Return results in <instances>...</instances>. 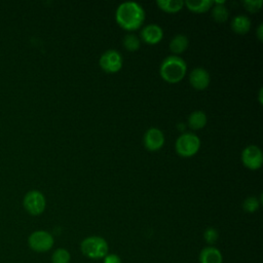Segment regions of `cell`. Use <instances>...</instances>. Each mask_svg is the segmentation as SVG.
<instances>
[{"label": "cell", "mask_w": 263, "mask_h": 263, "mask_svg": "<svg viewBox=\"0 0 263 263\" xmlns=\"http://www.w3.org/2000/svg\"><path fill=\"white\" fill-rule=\"evenodd\" d=\"M224 3L225 1H213L214 7L212 8V17L217 23H224L229 17V11Z\"/></svg>", "instance_id": "obj_14"}, {"label": "cell", "mask_w": 263, "mask_h": 263, "mask_svg": "<svg viewBox=\"0 0 263 263\" xmlns=\"http://www.w3.org/2000/svg\"><path fill=\"white\" fill-rule=\"evenodd\" d=\"M122 44H123V46L125 47L126 50H128V51H136V50H138L140 48L141 42H140V39H139V37L137 35L128 33V34H126L123 37Z\"/></svg>", "instance_id": "obj_19"}, {"label": "cell", "mask_w": 263, "mask_h": 263, "mask_svg": "<svg viewBox=\"0 0 263 263\" xmlns=\"http://www.w3.org/2000/svg\"><path fill=\"white\" fill-rule=\"evenodd\" d=\"M141 38L145 43L148 44H156L158 43L163 37L162 29L156 24H149L146 25L141 30Z\"/></svg>", "instance_id": "obj_11"}, {"label": "cell", "mask_w": 263, "mask_h": 263, "mask_svg": "<svg viewBox=\"0 0 263 263\" xmlns=\"http://www.w3.org/2000/svg\"><path fill=\"white\" fill-rule=\"evenodd\" d=\"M54 238L51 233L46 230H36L28 237L30 249L36 253H46L52 249Z\"/></svg>", "instance_id": "obj_5"}, {"label": "cell", "mask_w": 263, "mask_h": 263, "mask_svg": "<svg viewBox=\"0 0 263 263\" xmlns=\"http://www.w3.org/2000/svg\"><path fill=\"white\" fill-rule=\"evenodd\" d=\"M257 35H258L259 40H260V41H262V39H263V35H262V25H260V26H259L258 31H257Z\"/></svg>", "instance_id": "obj_25"}, {"label": "cell", "mask_w": 263, "mask_h": 263, "mask_svg": "<svg viewBox=\"0 0 263 263\" xmlns=\"http://www.w3.org/2000/svg\"><path fill=\"white\" fill-rule=\"evenodd\" d=\"M99 63L105 72L116 73L122 67V58L117 50L108 49L101 55Z\"/></svg>", "instance_id": "obj_7"}, {"label": "cell", "mask_w": 263, "mask_h": 263, "mask_svg": "<svg viewBox=\"0 0 263 263\" xmlns=\"http://www.w3.org/2000/svg\"><path fill=\"white\" fill-rule=\"evenodd\" d=\"M23 205L30 215L38 216L44 212L46 200L43 193L38 190H31L25 194Z\"/></svg>", "instance_id": "obj_6"}, {"label": "cell", "mask_w": 263, "mask_h": 263, "mask_svg": "<svg viewBox=\"0 0 263 263\" xmlns=\"http://www.w3.org/2000/svg\"><path fill=\"white\" fill-rule=\"evenodd\" d=\"M210 74L203 68H194L189 74V81L190 84L197 90H202L206 88L210 84Z\"/></svg>", "instance_id": "obj_10"}, {"label": "cell", "mask_w": 263, "mask_h": 263, "mask_svg": "<svg viewBox=\"0 0 263 263\" xmlns=\"http://www.w3.org/2000/svg\"><path fill=\"white\" fill-rule=\"evenodd\" d=\"M199 263H223V256L219 249L214 246L204 247L198 256Z\"/></svg>", "instance_id": "obj_12"}, {"label": "cell", "mask_w": 263, "mask_h": 263, "mask_svg": "<svg viewBox=\"0 0 263 263\" xmlns=\"http://www.w3.org/2000/svg\"><path fill=\"white\" fill-rule=\"evenodd\" d=\"M187 71L185 61L178 55L165 58L160 65V76L168 83H178L181 81Z\"/></svg>", "instance_id": "obj_2"}, {"label": "cell", "mask_w": 263, "mask_h": 263, "mask_svg": "<svg viewBox=\"0 0 263 263\" xmlns=\"http://www.w3.org/2000/svg\"><path fill=\"white\" fill-rule=\"evenodd\" d=\"M241 161L250 170H257L262 165L263 154L261 149L256 145L246 147L241 152Z\"/></svg>", "instance_id": "obj_8"}, {"label": "cell", "mask_w": 263, "mask_h": 263, "mask_svg": "<svg viewBox=\"0 0 263 263\" xmlns=\"http://www.w3.org/2000/svg\"><path fill=\"white\" fill-rule=\"evenodd\" d=\"M80 251L82 255L88 259H103L109 253V245L104 237L90 235L82 239L80 242Z\"/></svg>", "instance_id": "obj_3"}, {"label": "cell", "mask_w": 263, "mask_h": 263, "mask_svg": "<svg viewBox=\"0 0 263 263\" xmlns=\"http://www.w3.org/2000/svg\"><path fill=\"white\" fill-rule=\"evenodd\" d=\"M230 27H231V29L234 33L239 34V35H243V34H247L250 31L251 21L248 16H246L243 14L235 15L231 20Z\"/></svg>", "instance_id": "obj_13"}, {"label": "cell", "mask_w": 263, "mask_h": 263, "mask_svg": "<svg viewBox=\"0 0 263 263\" xmlns=\"http://www.w3.org/2000/svg\"><path fill=\"white\" fill-rule=\"evenodd\" d=\"M189 44L188 38L183 34H178L174 36L170 41V49L173 53L179 54L184 52Z\"/></svg>", "instance_id": "obj_15"}, {"label": "cell", "mask_w": 263, "mask_h": 263, "mask_svg": "<svg viewBox=\"0 0 263 263\" xmlns=\"http://www.w3.org/2000/svg\"><path fill=\"white\" fill-rule=\"evenodd\" d=\"M260 206V201L256 196H249L243 200L242 208L248 213H254L256 212Z\"/></svg>", "instance_id": "obj_21"}, {"label": "cell", "mask_w": 263, "mask_h": 263, "mask_svg": "<svg viewBox=\"0 0 263 263\" xmlns=\"http://www.w3.org/2000/svg\"><path fill=\"white\" fill-rule=\"evenodd\" d=\"M263 4L262 0H245L243 5L246 9L250 12H256L258 11Z\"/></svg>", "instance_id": "obj_23"}, {"label": "cell", "mask_w": 263, "mask_h": 263, "mask_svg": "<svg viewBox=\"0 0 263 263\" xmlns=\"http://www.w3.org/2000/svg\"><path fill=\"white\" fill-rule=\"evenodd\" d=\"M117 24L127 31L139 29L145 21V11L143 7L132 1L121 3L115 13Z\"/></svg>", "instance_id": "obj_1"}, {"label": "cell", "mask_w": 263, "mask_h": 263, "mask_svg": "<svg viewBox=\"0 0 263 263\" xmlns=\"http://www.w3.org/2000/svg\"><path fill=\"white\" fill-rule=\"evenodd\" d=\"M187 123L192 129H200L206 124V115L204 112L196 110L189 115Z\"/></svg>", "instance_id": "obj_16"}, {"label": "cell", "mask_w": 263, "mask_h": 263, "mask_svg": "<svg viewBox=\"0 0 263 263\" xmlns=\"http://www.w3.org/2000/svg\"><path fill=\"white\" fill-rule=\"evenodd\" d=\"M184 5L187 6V8L193 12H204L206 10H209L212 5H213V1L211 0H187L184 2Z\"/></svg>", "instance_id": "obj_17"}, {"label": "cell", "mask_w": 263, "mask_h": 263, "mask_svg": "<svg viewBox=\"0 0 263 263\" xmlns=\"http://www.w3.org/2000/svg\"><path fill=\"white\" fill-rule=\"evenodd\" d=\"M103 263H122L121 258L117 254L108 253L103 259Z\"/></svg>", "instance_id": "obj_24"}, {"label": "cell", "mask_w": 263, "mask_h": 263, "mask_svg": "<svg viewBox=\"0 0 263 263\" xmlns=\"http://www.w3.org/2000/svg\"><path fill=\"white\" fill-rule=\"evenodd\" d=\"M158 7L168 13H174L182 9L184 2L181 0H159L156 2Z\"/></svg>", "instance_id": "obj_18"}, {"label": "cell", "mask_w": 263, "mask_h": 263, "mask_svg": "<svg viewBox=\"0 0 263 263\" xmlns=\"http://www.w3.org/2000/svg\"><path fill=\"white\" fill-rule=\"evenodd\" d=\"M200 147L199 138L192 133L182 134L176 141V151L182 157L193 156Z\"/></svg>", "instance_id": "obj_4"}, {"label": "cell", "mask_w": 263, "mask_h": 263, "mask_svg": "<svg viewBox=\"0 0 263 263\" xmlns=\"http://www.w3.org/2000/svg\"><path fill=\"white\" fill-rule=\"evenodd\" d=\"M71 255L68 250L64 248H58L51 255V263H70Z\"/></svg>", "instance_id": "obj_20"}, {"label": "cell", "mask_w": 263, "mask_h": 263, "mask_svg": "<svg viewBox=\"0 0 263 263\" xmlns=\"http://www.w3.org/2000/svg\"><path fill=\"white\" fill-rule=\"evenodd\" d=\"M164 144L163 133L157 127H151L144 135V145L150 151L159 150Z\"/></svg>", "instance_id": "obj_9"}, {"label": "cell", "mask_w": 263, "mask_h": 263, "mask_svg": "<svg viewBox=\"0 0 263 263\" xmlns=\"http://www.w3.org/2000/svg\"><path fill=\"white\" fill-rule=\"evenodd\" d=\"M219 238V233L214 227H208L203 232V239L209 246H214Z\"/></svg>", "instance_id": "obj_22"}]
</instances>
